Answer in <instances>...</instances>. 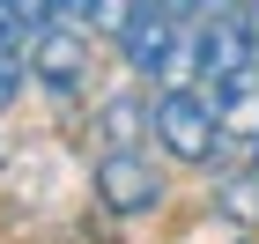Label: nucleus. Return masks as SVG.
Returning <instances> with one entry per match:
<instances>
[{"label":"nucleus","mask_w":259,"mask_h":244,"mask_svg":"<svg viewBox=\"0 0 259 244\" xmlns=\"http://www.w3.org/2000/svg\"><path fill=\"white\" fill-rule=\"evenodd\" d=\"M156 141L178 163H207L222 156V126H215V96L207 89H163L156 96Z\"/></svg>","instance_id":"f257e3e1"},{"label":"nucleus","mask_w":259,"mask_h":244,"mask_svg":"<svg viewBox=\"0 0 259 244\" xmlns=\"http://www.w3.org/2000/svg\"><path fill=\"white\" fill-rule=\"evenodd\" d=\"M193 37H200V81H207V89L259 67V37H252V15H244V8H207V15L193 22Z\"/></svg>","instance_id":"f03ea898"},{"label":"nucleus","mask_w":259,"mask_h":244,"mask_svg":"<svg viewBox=\"0 0 259 244\" xmlns=\"http://www.w3.org/2000/svg\"><path fill=\"white\" fill-rule=\"evenodd\" d=\"M97 200L111 215H156L163 207V178L148 170L141 148H104L97 156Z\"/></svg>","instance_id":"7ed1b4c3"},{"label":"nucleus","mask_w":259,"mask_h":244,"mask_svg":"<svg viewBox=\"0 0 259 244\" xmlns=\"http://www.w3.org/2000/svg\"><path fill=\"white\" fill-rule=\"evenodd\" d=\"M30 74H37L45 89H81V81H89V30L45 22L37 37H30Z\"/></svg>","instance_id":"20e7f679"},{"label":"nucleus","mask_w":259,"mask_h":244,"mask_svg":"<svg viewBox=\"0 0 259 244\" xmlns=\"http://www.w3.org/2000/svg\"><path fill=\"white\" fill-rule=\"evenodd\" d=\"M178 30H185V22L170 15L163 0H148V8H141V15L119 30V52H126V67H134V74H156V60L170 52V37H178Z\"/></svg>","instance_id":"39448f33"},{"label":"nucleus","mask_w":259,"mask_h":244,"mask_svg":"<svg viewBox=\"0 0 259 244\" xmlns=\"http://www.w3.org/2000/svg\"><path fill=\"white\" fill-rule=\"evenodd\" d=\"M207 96H215V126H222V141L252 148V141H259V67H252V74H237V81H215Z\"/></svg>","instance_id":"423d86ee"},{"label":"nucleus","mask_w":259,"mask_h":244,"mask_svg":"<svg viewBox=\"0 0 259 244\" xmlns=\"http://www.w3.org/2000/svg\"><path fill=\"white\" fill-rule=\"evenodd\" d=\"M97 133H104L111 148H134V141H148V133H156V111H148L141 96H111V104L97 111Z\"/></svg>","instance_id":"0eeeda50"},{"label":"nucleus","mask_w":259,"mask_h":244,"mask_svg":"<svg viewBox=\"0 0 259 244\" xmlns=\"http://www.w3.org/2000/svg\"><path fill=\"white\" fill-rule=\"evenodd\" d=\"M148 81H163V89H193V81H200V37H193V22L170 37V52L156 60V74H148Z\"/></svg>","instance_id":"6e6552de"},{"label":"nucleus","mask_w":259,"mask_h":244,"mask_svg":"<svg viewBox=\"0 0 259 244\" xmlns=\"http://www.w3.org/2000/svg\"><path fill=\"white\" fill-rule=\"evenodd\" d=\"M222 215H230V222H259V170L222 178Z\"/></svg>","instance_id":"1a4fd4ad"},{"label":"nucleus","mask_w":259,"mask_h":244,"mask_svg":"<svg viewBox=\"0 0 259 244\" xmlns=\"http://www.w3.org/2000/svg\"><path fill=\"white\" fill-rule=\"evenodd\" d=\"M141 8H148V0H89V30H104V37H119L126 22L141 15Z\"/></svg>","instance_id":"9d476101"},{"label":"nucleus","mask_w":259,"mask_h":244,"mask_svg":"<svg viewBox=\"0 0 259 244\" xmlns=\"http://www.w3.org/2000/svg\"><path fill=\"white\" fill-rule=\"evenodd\" d=\"M30 81H37V74H30V44H22V52H0V111H8Z\"/></svg>","instance_id":"9b49d317"},{"label":"nucleus","mask_w":259,"mask_h":244,"mask_svg":"<svg viewBox=\"0 0 259 244\" xmlns=\"http://www.w3.org/2000/svg\"><path fill=\"white\" fill-rule=\"evenodd\" d=\"M22 44H30V30H22L15 0H0V52H22Z\"/></svg>","instance_id":"f8f14e48"},{"label":"nucleus","mask_w":259,"mask_h":244,"mask_svg":"<svg viewBox=\"0 0 259 244\" xmlns=\"http://www.w3.org/2000/svg\"><path fill=\"white\" fill-rule=\"evenodd\" d=\"M252 170H259V141H252Z\"/></svg>","instance_id":"ddd939ff"}]
</instances>
